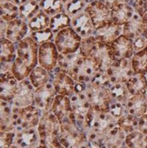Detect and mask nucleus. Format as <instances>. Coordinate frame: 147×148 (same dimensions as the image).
Instances as JSON below:
<instances>
[{
    "label": "nucleus",
    "mask_w": 147,
    "mask_h": 148,
    "mask_svg": "<svg viewBox=\"0 0 147 148\" xmlns=\"http://www.w3.org/2000/svg\"><path fill=\"white\" fill-rule=\"evenodd\" d=\"M117 122L118 119L114 117L110 112L98 111L91 108L86 114L84 131L91 130L105 136L108 131L117 125Z\"/></svg>",
    "instance_id": "obj_1"
},
{
    "label": "nucleus",
    "mask_w": 147,
    "mask_h": 148,
    "mask_svg": "<svg viewBox=\"0 0 147 148\" xmlns=\"http://www.w3.org/2000/svg\"><path fill=\"white\" fill-rule=\"evenodd\" d=\"M40 117L41 114L39 110L33 105L24 108H16L13 106L12 120L16 131L37 127Z\"/></svg>",
    "instance_id": "obj_2"
},
{
    "label": "nucleus",
    "mask_w": 147,
    "mask_h": 148,
    "mask_svg": "<svg viewBox=\"0 0 147 148\" xmlns=\"http://www.w3.org/2000/svg\"><path fill=\"white\" fill-rule=\"evenodd\" d=\"M85 95L94 110L109 112L113 99L108 87L93 82L86 85Z\"/></svg>",
    "instance_id": "obj_3"
},
{
    "label": "nucleus",
    "mask_w": 147,
    "mask_h": 148,
    "mask_svg": "<svg viewBox=\"0 0 147 148\" xmlns=\"http://www.w3.org/2000/svg\"><path fill=\"white\" fill-rule=\"evenodd\" d=\"M38 50L39 45L30 36H27L16 45V58L33 71L38 66Z\"/></svg>",
    "instance_id": "obj_4"
},
{
    "label": "nucleus",
    "mask_w": 147,
    "mask_h": 148,
    "mask_svg": "<svg viewBox=\"0 0 147 148\" xmlns=\"http://www.w3.org/2000/svg\"><path fill=\"white\" fill-rule=\"evenodd\" d=\"M82 37L71 27H66L55 35L54 43L60 55L74 54L79 51Z\"/></svg>",
    "instance_id": "obj_5"
},
{
    "label": "nucleus",
    "mask_w": 147,
    "mask_h": 148,
    "mask_svg": "<svg viewBox=\"0 0 147 148\" xmlns=\"http://www.w3.org/2000/svg\"><path fill=\"white\" fill-rule=\"evenodd\" d=\"M57 93L52 82L35 89L33 106L39 110L40 114L51 111Z\"/></svg>",
    "instance_id": "obj_6"
},
{
    "label": "nucleus",
    "mask_w": 147,
    "mask_h": 148,
    "mask_svg": "<svg viewBox=\"0 0 147 148\" xmlns=\"http://www.w3.org/2000/svg\"><path fill=\"white\" fill-rule=\"evenodd\" d=\"M90 16L95 29H99L112 22L111 9L101 0L88 3L85 9Z\"/></svg>",
    "instance_id": "obj_7"
},
{
    "label": "nucleus",
    "mask_w": 147,
    "mask_h": 148,
    "mask_svg": "<svg viewBox=\"0 0 147 148\" xmlns=\"http://www.w3.org/2000/svg\"><path fill=\"white\" fill-rule=\"evenodd\" d=\"M105 72L109 77L111 86L114 84L126 83L135 74L132 67L131 59H116Z\"/></svg>",
    "instance_id": "obj_8"
},
{
    "label": "nucleus",
    "mask_w": 147,
    "mask_h": 148,
    "mask_svg": "<svg viewBox=\"0 0 147 148\" xmlns=\"http://www.w3.org/2000/svg\"><path fill=\"white\" fill-rule=\"evenodd\" d=\"M59 55L54 41L44 43L40 45L38 50V65L48 72H53L58 66Z\"/></svg>",
    "instance_id": "obj_9"
},
{
    "label": "nucleus",
    "mask_w": 147,
    "mask_h": 148,
    "mask_svg": "<svg viewBox=\"0 0 147 148\" xmlns=\"http://www.w3.org/2000/svg\"><path fill=\"white\" fill-rule=\"evenodd\" d=\"M37 130L40 136V140L51 136H59L61 130V123L52 111L41 114Z\"/></svg>",
    "instance_id": "obj_10"
},
{
    "label": "nucleus",
    "mask_w": 147,
    "mask_h": 148,
    "mask_svg": "<svg viewBox=\"0 0 147 148\" xmlns=\"http://www.w3.org/2000/svg\"><path fill=\"white\" fill-rule=\"evenodd\" d=\"M70 99H71L72 110L75 115L76 124L82 130H84L86 114L92 108L90 102L85 95V91L81 93H75L70 97Z\"/></svg>",
    "instance_id": "obj_11"
},
{
    "label": "nucleus",
    "mask_w": 147,
    "mask_h": 148,
    "mask_svg": "<svg viewBox=\"0 0 147 148\" xmlns=\"http://www.w3.org/2000/svg\"><path fill=\"white\" fill-rule=\"evenodd\" d=\"M52 75V83L55 88L57 95H62L66 96H71L75 94V81L67 73L61 70L58 66L55 69Z\"/></svg>",
    "instance_id": "obj_12"
},
{
    "label": "nucleus",
    "mask_w": 147,
    "mask_h": 148,
    "mask_svg": "<svg viewBox=\"0 0 147 148\" xmlns=\"http://www.w3.org/2000/svg\"><path fill=\"white\" fill-rule=\"evenodd\" d=\"M35 87L28 78L19 82V85L14 98L10 101L12 106L16 108H24L33 105Z\"/></svg>",
    "instance_id": "obj_13"
},
{
    "label": "nucleus",
    "mask_w": 147,
    "mask_h": 148,
    "mask_svg": "<svg viewBox=\"0 0 147 148\" xmlns=\"http://www.w3.org/2000/svg\"><path fill=\"white\" fill-rule=\"evenodd\" d=\"M101 72L99 64L93 57H85L79 66L75 82L88 85L92 83Z\"/></svg>",
    "instance_id": "obj_14"
},
{
    "label": "nucleus",
    "mask_w": 147,
    "mask_h": 148,
    "mask_svg": "<svg viewBox=\"0 0 147 148\" xmlns=\"http://www.w3.org/2000/svg\"><path fill=\"white\" fill-rule=\"evenodd\" d=\"M71 27L82 38L94 36L96 31L90 16L85 10L71 17Z\"/></svg>",
    "instance_id": "obj_15"
},
{
    "label": "nucleus",
    "mask_w": 147,
    "mask_h": 148,
    "mask_svg": "<svg viewBox=\"0 0 147 148\" xmlns=\"http://www.w3.org/2000/svg\"><path fill=\"white\" fill-rule=\"evenodd\" d=\"M30 34L28 23L24 21L20 17H17L14 20L8 23V30H6L5 38L17 45Z\"/></svg>",
    "instance_id": "obj_16"
},
{
    "label": "nucleus",
    "mask_w": 147,
    "mask_h": 148,
    "mask_svg": "<svg viewBox=\"0 0 147 148\" xmlns=\"http://www.w3.org/2000/svg\"><path fill=\"white\" fill-rule=\"evenodd\" d=\"M19 148H39L40 136L37 127L16 131L14 144Z\"/></svg>",
    "instance_id": "obj_17"
},
{
    "label": "nucleus",
    "mask_w": 147,
    "mask_h": 148,
    "mask_svg": "<svg viewBox=\"0 0 147 148\" xmlns=\"http://www.w3.org/2000/svg\"><path fill=\"white\" fill-rule=\"evenodd\" d=\"M19 81L11 71L0 74V99L10 102L14 98Z\"/></svg>",
    "instance_id": "obj_18"
},
{
    "label": "nucleus",
    "mask_w": 147,
    "mask_h": 148,
    "mask_svg": "<svg viewBox=\"0 0 147 148\" xmlns=\"http://www.w3.org/2000/svg\"><path fill=\"white\" fill-rule=\"evenodd\" d=\"M85 56L79 51L74 54L69 55H59L58 59V67L67 73L75 81L76 75H77L79 66L82 61L84 60Z\"/></svg>",
    "instance_id": "obj_19"
},
{
    "label": "nucleus",
    "mask_w": 147,
    "mask_h": 148,
    "mask_svg": "<svg viewBox=\"0 0 147 148\" xmlns=\"http://www.w3.org/2000/svg\"><path fill=\"white\" fill-rule=\"evenodd\" d=\"M91 57L97 61L101 71L105 72L116 60V57L114 56L111 45L101 42H98L97 47Z\"/></svg>",
    "instance_id": "obj_20"
},
{
    "label": "nucleus",
    "mask_w": 147,
    "mask_h": 148,
    "mask_svg": "<svg viewBox=\"0 0 147 148\" xmlns=\"http://www.w3.org/2000/svg\"><path fill=\"white\" fill-rule=\"evenodd\" d=\"M111 47L116 59H131L135 54L133 40L124 35L116 38L111 44Z\"/></svg>",
    "instance_id": "obj_21"
},
{
    "label": "nucleus",
    "mask_w": 147,
    "mask_h": 148,
    "mask_svg": "<svg viewBox=\"0 0 147 148\" xmlns=\"http://www.w3.org/2000/svg\"><path fill=\"white\" fill-rule=\"evenodd\" d=\"M126 114L141 117L147 114V94L131 95L125 104Z\"/></svg>",
    "instance_id": "obj_22"
},
{
    "label": "nucleus",
    "mask_w": 147,
    "mask_h": 148,
    "mask_svg": "<svg viewBox=\"0 0 147 148\" xmlns=\"http://www.w3.org/2000/svg\"><path fill=\"white\" fill-rule=\"evenodd\" d=\"M121 35H123V27L113 22L99 29H96L94 33V36L98 42L109 45H111Z\"/></svg>",
    "instance_id": "obj_23"
},
{
    "label": "nucleus",
    "mask_w": 147,
    "mask_h": 148,
    "mask_svg": "<svg viewBox=\"0 0 147 148\" xmlns=\"http://www.w3.org/2000/svg\"><path fill=\"white\" fill-rule=\"evenodd\" d=\"M51 111L55 114V115L58 118L60 122L64 121L73 112L71 99H70L69 96L56 95Z\"/></svg>",
    "instance_id": "obj_24"
},
{
    "label": "nucleus",
    "mask_w": 147,
    "mask_h": 148,
    "mask_svg": "<svg viewBox=\"0 0 147 148\" xmlns=\"http://www.w3.org/2000/svg\"><path fill=\"white\" fill-rule=\"evenodd\" d=\"M135 13V12L133 8V5L128 3L118 5L116 8L111 9L112 22L124 27V25L133 16Z\"/></svg>",
    "instance_id": "obj_25"
},
{
    "label": "nucleus",
    "mask_w": 147,
    "mask_h": 148,
    "mask_svg": "<svg viewBox=\"0 0 147 148\" xmlns=\"http://www.w3.org/2000/svg\"><path fill=\"white\" fill-rule=\"evenodd\" d=\"M143 33V17L135 13L133 16L123 27V35L133 41L136 38L142 36Z\"/></svg>",
    "instance_id": "obj_26"
},
{
    "label": "nucleus",
    "mask_w": 147,
    "mask_h": 148,
    "mask_svg": "<svg viewBox=\"0 0 147 148\" xmlns=\"http://www.w3.org/2000/svg\"><path fill=\"white\" fill-rule=\"evenodd\" d=\"M125 84L130 96L147 94V75H145L135 73Z\"/></svg>",
    "instance_id": "obj_27"
},
{
    "label": "nucleus",
    "mask_w": 147,
    "mask_h": 148,
    "mask_svg": "<svg viewBox=\"0 0 147 148\" xmlns=\"http://www.w3.org/2000/svg\"><path fill=\"white\" fill-rule=\"evenodd\" d=\"M126 134L116 125L108 131L103 141V146L107 148H118L125 144Z\"/></svg>",
    "instance_id": "obj_28"
},
{
    "label": "nucleus",
    "mask_w": 147,
    "mask_h": 148,
    "mask_svg": "<svg viewBox=\"0 0 147 148\" xmlns=\"http://www.w3.org/2000/svg\"><path fill=\"white\" fill-rule=\"evenodd\" d=\"M0 117H1V132H16L15 126L13 124L12 114L13 106L10 102L1 100L0 105Z\"/></svg>",
    "instance_id": "obj_29"
},
{
    "label": "nucleus",
    "mask_w": 147,
    "mask_h": 148,
    "mask_svg": "<svg viewBox=\"0 0 147 148\" xmlns=\"http://www.w3.org/2000/svg\"><path fill=\"white\" fill-rule=\"evenodd\" d=\"M16 57V45L6 38L0 39V60L1 63L11 64Z\"/></svg>",
    "instance_id": "obj_30"
},
{
    "label": "nucleus",
    "mask_w": 147,
    "mask_h": 148,
    "mask_svg": "<svg viewBox=\"0 0 147 148\" xmlns=\"http://www.w3.org/2000/svg\"><path fill=\"white\" fill-rule=\"evenodd\" d=\"M28 79L35 88L46 85L48 82H52V75L41 66L38 65L33 71L31 72Z\"/></svg>",
    "instance_id": "obj_31"
},
{
    "label": "nucleus",
    "mask_w": 147,
    "mask_h": 148,
    "mask_svg": "<svg viewBox=\"0 0 147 148\" xmlns=\"http://www.w3.org/2000/svg\"><path fill=\"white\" fill-rule=\"evenodd\" d=\"M133 72L147 75V46L141 51L133 54L131 58Z\"/></svg>",
    "instance_id": "obj_32"
},
{
    "label": "nucleus",
    "mask_w": 147,
    "mask_h": 148,
    "mask_svg": "<svg viewBox=\"0 0 147 148\" xmlns=\"http://www.w3.org/2000/svg\"><path fill=\"white\" fill-rule=\"evenodd\" d=\"M40 9L39 2L35 0H27L19 5V17L28 23L30 19L33 18Z\"/></svg>",
    "instance_id": "obj_33"
},
{
    "label": "nucleus",
    "mask_w": 147,
    "mask_h": 148,
    "mask_svg": "<svg viewBox=\"0 0 147 148\" xmlns=\"http://www.w3.org/2000/svg\"><path fill=\"white\" fill-rule=\"evenodd\" d=\"M69 27H71V17L66 12H61L59 14H56L50 19L49 28L52 30L55 35L58 33L59 31Z\"/></svg>",
    "instance_id": "obj_34"
},
{
    "label": "nucleus",
    "mask_w": 147,
    "mask_h": 148,
    "mask_svg": "<svg viewBox=\"0 0 147 148\" xmlns=\"http://www.w3.org/2000/svg\"><path fill=\"white\" fill-rule=\"evenodd\" d=\"M1 19L6 23L19 17V6L9 1H0Z\"/></svg>",
    "instance_id": "obj_35"
},
{
    "label": "nucleus",
    "mask_w": 147,
    "mask_h": 148,
    "mask_svg": "<svg viewBox=\"0 0 147 148\" xmlns=\"http://www.w3.org/2000/svg\"><path fill=\"white\" fill-rule=\"evenodd\" d=\"M50 19L51 17L42 9H40L36 14V16L33 18H31L28 22L30 32L48 28L50 25Z\"/></svg>",
    "instance_id": "obj_36"
},
{
    "label": "nucleus",
    "mask_w": 147,
    "mask_h": 148,
    "mask_svg": "<svg viewBox=\"0 0 147 148\" xmlns=\"http://www.w3.org/2000/svg\"><path fill=\"white\" fill-rule=\"evenodd\" d=\"M40 8L50 17L64 12L65 3L63 0H40Z\"/></svg>",
    "instance_id": "obj_37"
},
{
    "label": "nucleus",
    "mask_w": 147,
    "mask_h": 148,
    "mask_svg": "<svg viewBox=\"0 0 147 148\" xmlns=\"http://www.w3.org/2000/svg\"><path fill=\"white\" fill-rule=\"evenodd\" d=\"M125 145L128 148H147V134L138 130L126 134Z\"/></svg>",
    "instance_id": "obj_38"
},
{
    "label": "nucleus",
    "mask_w": 147,
    "mask_h": 148,
    "mask_svg": "<svg viewBox=\"0 0 147 148\" xmlns=\"http://www.w3.org/2000/svg\"><path fill=\"white\" fill-rule=\"evenodd\" d=\"M109 92L113 101L120 102L122 104H126L127 100L130 97V94L127 89L125 83L114 84L109 87Z\"/></svg>",
    "instance_id": "obj_39"
},
{
    "label": "nucleus",
    "mask_w": 147,
    "mask_h": 148,
    "mask_svg": "<svg viewBox=\"0 0 147 148\" xmlns=\"http://www.w3.org/2000/svg\"><path fill=\"white\" fill-rule=\"evenodd\" d=\"M138 119H139V117H135V116H133V115H131V114H125L124 116H122L118 120L117 125L126 134H128L132 132L137 131V129H138Z\"/></svg>",
    "instance_id": "obj_40"
},
{
    "label": "nucleus",
    "mask_w": 147,
    "mask_h": 148,
    "mask_svg": "<svg viewBox=\"0 0 147 148\" xmlns=\"http://www.w3.org/2000/svg\"><path fill=\"white\" fill-rule=\"evenodd\" d=\"M97 44L98 41L95 38L94 35L88 37L82 38L79 52L85 57H91L94 52L95 48L97 47Z\"/></svg>",
    "instance_id": "obj_41"
},
{
    "label": "nucleus",
    "mask_w": 147,
    "mask_h": 148,
    "mask_svg": "<svg viewBox=\"0 0 147 148\" xmlns=\"http://www.w3.org/2000/svg\"><path fill=\"white\" fill-rule=\"evenodd\" d=\"M87 4L88 3L85 0H69L65 3L64 12H66L70 17H73L78 15L79 13L85 11Z\"/></svg>",
    "instance_id": "obj_42"
},
{
    "label": "nucleus",
    "mask_w": 147,
    "mask_h": 148,
    "mask_svg": "<svg viewBox=\"0 0 147 148\" xmlns=\"http://www.w3.org/2000/svg\"><path fill=\"white\" fill-rule=\"evenodd\" d=\"M29 36L33 38L39 46L44 43L54 41V37H55V34L49 27L46 28V29H43V30L30 32Z\"/></svg>",
    "instance_id": "obj_43"
},
{
    "label": "nucleus",
    "mask_w": 147,
    "mask_h": 148,
    "mask_svg": "<svg viewBox=\"0 0 147 148\" xmlns=\"http://www.w3.org/2000/svg\"><path fill=\"white\" fill-rule=\"evenodd\" d=\"M109 112L113 115L116 119H120L122 116L126 114V109H125V105L122 104L120 102L116 101H112L110 105V110Z\"/></svg>",
    "instance_id": "obj_44"
},
{
    "label": "nucleus",
    "mask_w": 147,
    "mask_h": 148,
    "mask_svg": "<svg viewBox=\"0 0 147 148\" xmlns=\"http://www.w3.org/2000/svg\"><path fill=\"white\" fill-rule=\"evenodd\" d=\"M16 132H1L0 133V148H10L14 144Z\"/></svg>",
    "instance_id": "obj_45"
},
{
    "label": "nucleus",
    "mask_w": 147,
    "mask_h": 148,
    "mask_svg": "<svg viewBox=\"0 0 147 148\" xmlns=\"http://www.w3.org/2000/svg\"><path fill=\"white\" fill-rule=\"evenodd\" d=\"M131 5L139 16H143L147 12V0H132Z\"/></svg>",
    "instance_id": "obj_46"
},
{
    "label": "nucleus",
    "mask_w": 147,
    "mask_h": 148,
    "mask_svg": "<svg viewBox=\"0 0 147 148\" xmlns=\"http://www.w3.org/2000/svg\"><path fill=\"white\" fill-rule=\"evenodd\" d=\"M133 45L135 53L138 52V51H141L147 46V38L144 37V36H140L133 41Z\"/></svg>",
    "instance_id": "obj_47"
},
{
    "label": "nucleus",
    "mask_w": 147,
    "mask_h": 148,
    "mask_svg": "<svg viewBox=\"0 0 147 148\" xmlns=\"http://www.w3.org/2000/svg\"><path fill=\"white\" fill-rule=\"evenodd\" d=\"M138 131L147 134V114L142 115L138 119Z\"/></svg>",
    "instance_id": "obj_48"
},
{
    "label": "nucleus",
    "mask_w": 147,
    "mask_h": 148,
    "mask_svg": "<svg viewBox=\"0 0 147 148\" xmlns=\"http://www.w3.org/2000/svg\"><path fill=\"white\" fill-rule=\"evenodd\" d=\"M0 27H1V32H0V39H2V38H5L6 30H8V23L1 19V24H0Z\"/></svg>",
    "instance_id": "obj_49"
},
{
    "label": "nucleus",
    "mask_w": 147,
    "mask_h": 148,
    "mask_svg": "<svg viewBox=\"0 0 147 148\" xmlns=\"http://www.w3.org/2000/svg\"><path fill=\"white\" fill-rule=\"evenodd\" d=\"M143 17V27H144V33L143 36L147 38V12L142 16Z\"/></svg>",
    "instance_id": "obj_50"
},
{
    "label": "nucleus",
    "mask_w": 147,
    "mask_h": 148,
    "mask_svg": "<svg viewBox=\"0 0 147 148\" xmlns=\"http://www.w3.org/2000/svg\"><path fill=\"white\" fill-rule=\"evenodd\" d=\"M0 1H9V2H12V3H14L16 4V5H20L22 4H24L25 1H27V0H0Z\"/></svg>",
    "instance_id": "obj_51"
},
{
    "label": "nucleus",
    "mask_w": 147,
    "mask_h": 148,
    "mask_svg": "<svg viewBox=\"0 0 147 148\" xmlns=\"http://www.w3.org/2000/svg\"><path fill=\"white\" fill-rule=\"evenodd\" d=\"M118 148H128V147H127V145L124 144V145H122V146H121V147H118Z\"/></svg>",
    "instance_id": "obj_52"
},
{
    "label": "nucleus",
    "mask_w": 147,
    "mask_h": 148,
    "mask_svg": "<svg viewBox=\"0 0 147 148\" xmlns=\"http://www.w3.org/2000/svg\"><path fill=\"white\" fill-rule=\"evenodd\" d=\"M10 148H19V147H18V146H16V145H12Z\"/></svg>",
    "instance_id": "obj_53"
},
{
    "label": "nucleus",
    "mask_w": 147,
    "mask_h": 148,
    "mask_svg": "<svg viewBox=\"0 0 147 148\" xmlns=\"http://www.w3.org/2000/svg\"><path fill=\"white\" fill-rule=\"evenodd\" d=\"M85 1H86L87 3H90V2H92V1H94V0H85Z\"/></svg>",
    "instance_id": "obj_54"
},
{
    "label": "nucleus",
    "mask_w": 147,
    "mask_h": 148,
    "mask_svg": "<svg viewBox=\"0 0 147 148\" xmlns=\"http://www.w3.org/2000/svg\"><path fill=\"white\" fill-rule=\"evenodd\" d=\"M67 1H69V0H63V2H64V3H66Z\"/></svg>",
    "instance_id": "obj_55"
},
{
    "label": "nucleus",
    "mask_w": 147,
    "mask_h": 148,
    "mask_svg": "<svg viewBox=\"0 0 147 148\" xmlns=\"http://www.w3.org/2000/svg\"><path fill=\"white\" fill-rule=\"evenodd\" d=\"M35 1H37V2H40V0H35Z\"/></svg>",
    "instance_id": "obj_56"
},
{
    "label": "nucleus",
    "mask_w": 147,
    "mask_h": 148,
    "mask_svg": "<svg viewBox=\"0 0 147 148\" xmlns=\"http://www.w3.org/2000/svg\"><path fill=\"white\" fill-rule=\"evenodd\" d=\"M101 148H107V147H105V146H102Z\"/></svg>",
    "instance_id": "obj_57"
}]
</instances>
